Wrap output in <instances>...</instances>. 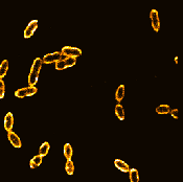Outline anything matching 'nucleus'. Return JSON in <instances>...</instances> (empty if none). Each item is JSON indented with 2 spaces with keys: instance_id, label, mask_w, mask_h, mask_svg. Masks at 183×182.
Segmentation results:
<instances>
[{
  "instance_id": "nucleus-8",
  "label": "nucleus",
  "mask_w": 183,
  "mask_h": 182,
  "mask_svg": "<svg viewBox=\"0 0 183 182\" xmlns=\"http://www.w3.org/2000/svg\"><path fill=\"white\" fill-rule=\"evenodd\" d=\"M13 125H14V117L13 114L11 112H8V114L4 117V129H5L8 132L12 131L13 129Z\"/></svg>"
},
{
  "instance_id": "nucleus-14",
  "label": "nucleus",
  "mask_w": 183,
  "mask_h": 182,
  "mask_svg": "<svg viewBox=\"0 0 183 182\" xmlns=\"http://www.w3.org/2000/svg\"><path fill=\"white\" fill-rule=\"evenodd\" d=\"M49 149H50L49 143L47 142V141H45L44 143H42V145L40 147V150H39L40 154H39V155H41L42 157L46 156L47 154H48V152H49Z\"/></svg>"
},
{
  "instance_id": "nucleus-23",
  "label": "nucleus",
  "mask_w": 183,
  "mask_h": 182,
  "mask_svg": "<svg viewBox=\"0 0 183 182\" xmlns=\"http://www.w3.org/2000/svg\"><path fill=\"white\" fill-rule=\"evenodd\" d=\"M175 62H176V63L178 62V57H176V58H175Z\"/></svg>"
},
{
  "instance_id": "nucleus-13",
  "label": "nucleus",
  "mask_w": 183,
  "mask_h": 182,
  "mask_svg": "<svg viewBox=\"0 0 183 182\" xmlns=\"http://www.w3.org/2000/svg\"><path fill=\"white\" fill-rule=\"evenodd\" d=\"M156 112L158 114H168L171 112V108L168 105H160L156 108Z\"/></svg>"
},
{
  "instance_id": "nucleus-20",
  "label": "nucleus",
  "mask_w": 183,
  "mask_h": 182,
  "mask_svg": "<svg viewBox=\"0 0 183 182\" xmlns=\"http://www.w3.org/2000/svg\"><path fill=\"white\" fill-rule=\"evenodd\" d=\"M38 89L35 87V86H29V87L26 88V96H31V95L36 94Z\"/></svg>"
},
{
  "instance_id": "nucleus-9",
  "label": "nucleus",
  "mask_w": 183,
  "mask_h": 182,
  "mask_svg": "<svg viewBox=\"0 0 183 182\" xmlns=\"http://www.w3.org/2000/svg\"><path fill=\"white\" fill-rule=\"evenodd\" d=\"M114 164H115V167H117L118 170L122 171V172H123V173H128L130 171L129 165H128L125 161L119 160V159H116V160L114 161Z\"/></svg>"
},
{
  "instance_id": "nucleus-15",
  "label": "nucleus",
  "mask_w": 183,
  "mask_h": 182,
  "mask_svg": "<svg viewBox=\"0 0 183 182\" xmlns=\"http://www.w3.org/2000/svg\"><path fill=\"white\" fill-rule=\"evenodd\" d=\"M125 96V86L123 85H120L119 87L117 88L116 90V93H115V99L117 102H120L122 99H123Z\"/></svg>"
},
{
  "instance_id": "nucleus-4",
  "label": "nucleus",
  "mask_w": 183,
  "mask_h": 182,
  "mask_svg": "<svg viewBox=\"0 0 183 182\" xmlns=\"http://www.w3.org/2000/svg\"><path fill=\"white\" fill-rule=\"evenodd\" d=\"M61 60V52L57 51V52H52V54H45L42 59V62L44 64H51L54 62H58V61Z\"/></svg>"
},
{
  "instance_id": "nucleus-10",
  "label": "nucleus",
  "mask_w": 183,
  "mask_h": 182,
  "mask_svg": "<svg viewBox=\"0 0 183 182\" xmlns=\"http://www.w3.org/2000/svg\"><path fill=\"white\" fill-rule=\"evenodd\" d=\"M8 69V61L3 60L1 63V65H0V80L3 79L4 76H6Z\"/></svg>"
},
{
  "instance_id": "nucleus-11",
  "label": "nucleus",
  "mask_w": 183,
  "mask_h": 182,
  "mask_svg": "<svg viewBox=\"0 0 183 182\" xmlns=\"http://www.w3.org/2000/svg\"><path fill=\"white\" fill-rule=\"evenodd\" d=\"M42 158L43 157L41 155H37L34 157L33 159H31V161H29V167H31V169H35V167H38L39 165L42 163Z\"/></svg>"
},
{
  "instance_id": "nucleus-5",
  "label": "nucleus",
  "mask_w": 183,
  "mask_h": 182,
  "mask_svg": "<svg viewBox=\"0 0 183 182\" xmlns=\"http://www.w3.org/2000/svg\"><path fill=\"white\" fill-rule=\"evenodd\" d=\"M150 18H151V22H152V26L153 29L155 31H159L160 28V20H159V15L158 12L156 10H152L150 13Z\"/></svg>"
},
{
  "instance_id": "nucleus-19",
  "label": "nucleus",
  "mask_w": 183,
  "mask_h": 182,
  "mask_svg": "<svg viewBox=\"0 0 183 182\" xmlns=\"http://www.w3.org/2000/svg\"><path fill=\"white\" fill-rule=\"evenodd\" d=\"M15 95L19 99H23L26 96V88H20L15 92Z\"/></svg>"
},
{
  "instance_id": "nucleus-7",
  "label": "nucleus",
  "mask_w": 183,
  "mask_h": 182,
  "mask_svg": "<svg viewBox=\"0 0 183 182\" xmlns=\"http://www.w3.org/2000/svg\"><path fill=\"white\" fill-rule=\"evenodd\" d=\"M8 138L15 148H21V140H20V138L18 137V135L16 133H14L12 131L8 132Z\"/></svg>"
},
{
  "instance_id": "nucleus-18",
  "label": "nucleus",
  "mask_w": 183,
  "mask_h": 182,
  "mask_svg": "<svg viewBox=\"0 0 183 182\" xmlns=\"http://www.w3.org/2000/svg\"><path fill=\"white\" fill-rule=\"evenodd\" d=\"M65 170L67 172L68 175H73V172H74V167H73V162L71 160H67L65 165Z\"/></svg>"
},
{
  "instance_id": "nucleus-1",
  "label": "nucleus",
  "mask_w": 183,
  "mask_h": 182,
  "mask_svg": "<svg viewBox=\"0 0 183 182\" xmlns=\"http://www.w3.org/2000/svg\"><path fill=\"white\" fill-rule=\"evenodd\" d=\"M42 59L41 58H37L33 63V66H31V72H29L28 76V84L29 86H35L37 84V81L39 79V73H40L41 67H42Z\"/></svg>"
},
{
  "instance_id": "nucleus-6",
  "label": "nucleus",
  "mask_w": 183,
  "mask_h": 182,
  "mask_svg": "<svg viewBox=\"0 0 183 182\" xmlns=\"http://www.w3.org/2000/svg\"><path fill=\"white\" fill-rule=\"evenodd\" d=\"M37 27H38V21L37 20H33V21L29 22L28 25L26 26V28L24 31V38H26V39L31 38L34 35Z\"/></svg>"
},
{
  "instance_id": "nucleus-16",
  "label": "nucleus",
  "mask_w": 183,
  "mask_h": 182,
  "mask_svg": "<svg viewBox=\"0 0 183 182\" xmlns=\"http://www.w3.org/2000/svg\"><path fill=\"white\" fill-rule=\"evenodd\" d=\"M64 156H65V158L67 159V160H70V158H71L72 148L69 143H66V145H64Z\"/></svg>"
},
{
  "instance_id": "nucleus-2",
  "label": "nucleus",
  "mask_w": 183,
  "mask_h": 182,
  "mask_svg": "<svg viewBox=\"0 0 183 182\" xmlns=\"http://www.w3.org/2000/svg\"><path fill=\"white\" fill-rule=\"evenodd\" d=\"M61 54L64 57L68 58H75L82 56V50L77 47H71V46H64L61 50Z\"/></svg>"
},
{
  "instance_id": "nucleus-17",
  "label": "nucleus",
  "mask_w": 183,
  "mask_h": 182,
  "mask_svg": "<svg viewBox=\"0 0 183 182\" xmlns=\"http://www.w3.org/2000/svg\"><path fill=\"white\" fill-rule=\"evenodd\" d=\"M130 174V181L131 182H139V176H138V171L136 169H131L129 171Z\"/></svg>"
},
{
  "instance_id": "nucleus-21",
  "label": "nucleus",
  "mask_w": 183,
  "mask_h": 182,
  "mask_svg": "<svg viewBox=\"0 0 183 182\" xmlns=\"http://www.w3.org/2000/svg\"><path fill=\"white\" fill-rule=\"evenodd\" d=\"M5 86H4V82L2 80H0V99H2L4 97V92H5Z\"/></svg>"
},
{
  "instance_id": "nucleus-3",
  "label": "nucleus",
  "mask_w": 183,
  "mask_h": 182,
  "mask_svg": "<svg viewBox=\"0 0 183 182\" xmlns=\"http://www.w3.org/2000/svg\"><path fill=\"white\" fill-rule=\"evenodd\" d=\"M77 63V59L75 58H68L65 57L64 59H61L60 61L56 62V69L57 70H63L67 67H72Z\"/></svg>"
},
{
  "instance_id": "nucleus-22",
  "label": "nucleus",
  "mask_w": 183,
  "mask_h": 182,
  "mask_svg": "<svg viewBox=\"0 0 183 182\" xmlns=\"http://www.w3.org/2000/svg\"><path fill=\"white\" fill-rule=\"evenodd\" d=\"M171 114H172V116H173L174 118H176L177 119L178 118V110L177 109H174V110H171Z\"/></svg>"
},
{
  "instance_id": "nucleus-12",
  "label": "nucleus",
  "mask_w": 183,
  "mask_h": 182,
  "mask_svg": "<svg viewBox=\"0 0 183 182\" xmlns=\"http://www.w3.org/2000/svg\"><path fill=\"white\" fill-rule=\"evenodd\" d=\"M115 114H116V116H117V118L119 120L125 119V110H123L122 105L117 104L115 106Z\"/></svg>"
}]
</instances>
